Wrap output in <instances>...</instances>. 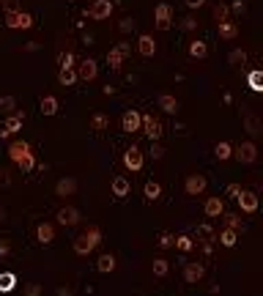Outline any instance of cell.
I'll return each mask as SVG.
<instances>
[{
  "label": "cell",
  "instance_id": "83f0119b",
  "mask_svg": "<svg viewBox=\"0 0 263 296\" xmlns=\"http://www.w3.org/2000/svg\"><path fill=\"white\" fill-rule=\"evenodd\" d=\"M189 55L195 58V61H203V58L208 55V47H206V42H200V39H195V42L189 44Z\"/></svg>",
  "mask_w": 263,
  "mask_h": 296
},
{
  "label": "cell",
  "instance_id": "9f6ffc18",
  "mask_svg": "<svg viewBox=\"0 0 263 296\" xmlns=\"http://www.w3.org/2000/svg\"><path fill=\"white\" fill-rule=\"evenodd\" d=\"M3 219H6V208L0 206V222H3Z\"/></svg>",
  "mask_w": 263,
  "mask_h": 296
},
{
  "label": "cell",
  "instance_id": "8fae6325",
  "mask_svg": "<svg viewBox=\"0 0 263 296\" xmlns=\"http://www.w3.org/2000/svg\"><path fill=\"white\" fill-rule=\"evenodd\" d=\"M74 72H77V80L91 83V80H96V74H99V63L93 61V58H85V61H80V69H74Z\"/></svg>",
  "mask_w": 263,
  "mask_h": 296
},
{
  "label": "cell",
  "instance_id": "6da1fadb",
  "mask_svg": "<svg viewBox=\"0 0 263 296\" xmlns=\"http://www.w3.org/2000/svg\"><path fill=\"white\" fill-rule=\"evenodd\" d=\"M99 241H102V230L96 228V225H91V228H85L80 236H74V255H80V258H88V255L93 252V249L99 247Z\"/></svg>",
  "mask_w": 263,
  "mask_h": 296
},
{
  "label": "cell",
  "instance_id": "ac0fdd59",
  "mask_svg": "<svg viewBox=\"0 0 263 296\" xmlns=\"http://www.w3.org/2000/svg\"><path fill=\"white\" fill-rule=\"evenodd\" d=\"M203 277H206V269H203V263H195V260H192V263L184 266V280H186V282H200Z\"/></svg>",
  "mask_w": 263,
  "mask_h": 296
},
{
  "label": "cell",
  "instance_id": "52a82bcc",
  "mask_svg": "<svg viewBox=\"0 0 263 296\" xmlns=\"http://www.w3.org/2000/svg\"><path fill=\"white\" fill-rule=\"evenodd\" d=\"M206 187H208V181H206V176H200V173H192V176H186V181H184V192L189 197L203 195Z\"/></svg>",
  "mask_w": 263,
  "mask_h": 296
},
{
  "label": "cell",
  "instance_id": "f1b7e54d",
  "mask_svg": "<svg viewBox=\"0 0 263 296\" xmlns=\"http://www.w3.org/2000/svg\"><path fill=\"white\" fill-rule=\"evenodd\" d=\"M260 80H263V72H260V69H252V72L247 74V85L255 91V94H260V91H263V83H260Z\"/></svg>",
  "mask_w": 263,
  "mask_h": 296
},
{
  "label": "cell",
  "instance_id": "836d02e7",
  "mask_svg": "<svg viewBox=\"0 0 263 296\" xmlns=\"http://www.w3.org/2000/svg\"><path fill=\"white\" fill-rule=\"evenodd\" d=\"M154 274L156 277H167L170 274V263L165 258H154Z\"/></svg>",
  "mask_w": 263,
  "mask_h": 296
},
{
  "label": "cell",
  "instance_id": "d4e9b609",
  "mask_svg": "<svg viewBox=\"0 0 263 296\" xmlns=\"http://www.w3.org/2000/svg\"><path fill=\"white\" fill-rule=\"evenodd\" d=\"M217 31H219V39H225V42H230V39L238 36V25H236V22H230V20H227V22H219Z\"/></svg>",
  "mask_w": 263,
  "mask_h": 296
},
{
  "label": "cell",
  "instance_id": "d6a6232c",
  "mask_svg": "<svg viewBox=\"0 0 263 296\" xmlns=\"http://www.w3.org/2000/svg\"><path fill=\"white\" fill-rule=\"evenodd\" d=\"M214 20H217V25L230 20V9H227V3H217V6H214Z\"/></svg>",
  "mask_w": 263,
  "mask_h": 296
},
{
  "label": "cell",
  "instance_id": "f6af8a7d",
  "mask_svg": "<svg viewBox=\"0 0 263 296\" xmlns=\"http://www.w3.org/2000/svg\"><path fill=\"white\" fill-rule=\"evenodd\" d=\"M118 31H121V33H129V31H134V20H132V17H126V20H121Z\"/></svg>",
  "mask_w": 263,
  "mask_h": 296
},
{
  "label": "cell",
  "instance_id": "ab89813d",
  "mask_svg": "<svg viewBox=\"0 0 263 296\" xmlns=\"http://www.w3.org/2000/svg\"><path fill=\"white\" fill-rule=\"evenodd\" d=\"M74 52H61V69H74Z\"/></svg>",
  "mask_w": 263,
  "mask_h": 296
},
{
  "label": "cell",
  "instance_id": "4fadbf2b",
  "mask_svg": "<svg viewBox=\"0 0 263 296\" xmlns=\"http://www.w3.org/2000/svg\"><path fill=\"white\" fill-rule=\"evenodd\" d=\"M140 110H126L124 118H121V129L126 132V135H134V132H140Z\"/></svg>",
  "mask_w": 263,
  "mask_h": 296
},
{
  "label": "cell",
  "instance_id": "ba28073f",
  "mask_svg": "<svg viewBox=\"0 0 263 296\" xmlns=\"http://www.w3.org/2000/svg\"><path fill=\"white\" fill-rule=\"evenodd\" d=\"M110 14H113V3H110V0H93L91 9L85 11V17H91V20H96V22L107 20Z\"/></svg>",
  "mask_w": 263,
  "mask_h": 296
},
{
  "label": "cell",
  "instance_id": "f907efd6",
  "mask_svg": "<svg viewBox=\"0 0 263 296\" xmlns=\"http://www.w3.org/2000/svg\"><path fill=\"white\" fill-rule=\"evenodd\" d=\"M227 9H233L236 14H244V11H247V6H244V0H233V3L227 6Z\"/></svg>",
  "mask_w": 263,
  "mask_h": 296
},
{
  "label": "cell",
  "instance_id": "4dcf8cb0",
  "mask_svg": "<svg viewBox=\"0 0 263 296\" xmlns=\"http://www.w3.org/2000/svg\"><path fill=\"white\" fill-rule=\"evenodd\" d=\"M214 156H217L219 162L230 159V156H233V146H230V143H225V140L217 143V146H214Z\"/></svg>",
  "mask_w": 263,
  "mask_h": 296
},
{
  "label": "cell",
  "instance_id": "30bf717a",
  "mask_svg": "<svg viewBox=\"0 0 263 296\" xmlns=\"http://www.w3.org/2000/svg\"><path fill=\"white\" fill-rule=\"evenodd\" d=\"M236 200H238V208H241V214H255V211H258V195L249 192V189H241Z\"/></svg>",
  "mask_w": 263,
  "mask_h": 296
},
{
  "label": "cell",
  "instance_id": "ffe728a7",
  "mask_svg": "<svg viewBox=\"0 0 263 296\" xmlns=\"http://www.w3.org/2000/svg\"><path fill=\"white\" fill-rule=\"evenodd\" d=\"M39 110H42V115H58L61 102H58V96L47 94V96H42V102H39Z\"/></svg>",
  "mask_w": 263,
  "mask_h": 296
},
{
  "label": "cell",
  "instance_id": "5bb4252c",
  "mask_svg": "<svg viewBox=\"0 0 263 296\" xmlns=\"http://www.w3.org/2000/svg\"><path fill=\"white\" fill-rule=\"evenodd\" d=\"M55 219L63 225V228H72V225H77L83 217H80V208H74V206H63L61 211H58V217H55Z\"/></svg>",
  "mask_w": 263,
  "mask_h": 296
},
{
  "label": "cell",
  "instance_id": "d6986e66",
  "mask_svg": "<svg viewBox=\"0 0 263 296\" xmlns=\"http://www.w3.org/2000/svg\"><path fill=\"white\" fill-rule=\"evenodd\" d=\"M156 104H159L162 110H165L167 115H175L181 110V104H178V99H175L173 94H159V99H156Z\"/></svg>",
  "mask_w": 263,
  "mask_h": 296
},
{
  "label": "cell",
  "instance_id": "c3c4849f",
  "mask_svg": "<svg viewBox=\"0 0 263 296\" xmlns=\"http://www.w3.org/2000/svg\"><path fill=\"white\" fill-rule=\"evenodd\" d=\"M197 233H200V236H206V239L217 236V233H214V228H211V225H197Z\"/></svg>",
  "mask_w": 263,
  "mask_h": 296
},
{
  "label": "cell",
  "instance_id": "b9f144b4",
  "mask_svg": "<svg viewBox=\"0 0 263 296\" xmlns=\"http://www.w3.org/2000/svg\"><path fill=\"white\" fill-rule=\"evenodd\" d=\"M247 61V52L244 50H233L230 55H227V63H244Z\"/></svg>",
  "mask_w": 263,
  "mask_h": 296
},
{
  "label": "cell",
  "instance_id": "f35d334b",
  "mask_svg": "<svg viewBox=\"0 0 263 296\" xmlns=\"http://www.w3.org/2000/svg\"><path fill=\"white\" fill-rule=\"evenodd\" d=\"M222 217H225L227 228H233V230H238V233H241V217H236V214H222Z\"/></svg>",
  "mask_w": 263,
  "mask_h": 296
},
{
  "label": "cell",
  "instance_id": "7dc6e473",
  "mask_svg": "<svg viewBox=\"0 0 263 296\" xmlns=\"http://www.w3.org/2000/svg\"><path fill=\"white\" fill-rule=\"evenodd\" d=\"M25 296H42V285H39V282H31V285L25 288Z\"/></svg>",
  "mask_w": 263,
  "mask_h": 296
},
{
  "label": "cell",
  "instance_id": "277c9868",
  "mask_svg": "<svg viewBox=\"0 0 263 296\" xmlns=\"http://www.w3.org/2000/svg\"><path fill=\"white\" fill-rule=\"evenodd\" d=\"M154 22H156V31H170L173 28V6L170 3H156Z\"/></svg>",
  "mask_w": 263,
  "mask_h": 296
},
{
  "label": "cell",
  "instance_id": "5b68a950",
  "mask_svg": "<svg viewBox=\"0 0 263 296\" xmlns=\"http://www.w3.org/2000/svg\"><path fill=\"white\" fill-rule=\"evenodd\" d=\"M233 156H236L241 165H255V162H258V146H255L252 140H244L241 146L233 148Z\"/></svg>",
  "mask_w": 263,
  "mask_h": 296
},
{
  "label": "cell",
  "instance_id": "d590c367",
  "mask_svg": "<svg viewBox=\"0 0 263 296\" xmlns=\"http://www.w3.org/2000/svg\"><path fill=\"white\" fill-rule=\"evenodd\" d=\"M173 247H178L181 252H189L192 247H195V241L189 239V236H175V241H173Z\"/></svg>",
  "mask_w": 263,
  "mask_h": 296
},
{
  "label": "cell",
  "instance_id": "e575fe53",
  "mask_svg": "<svg viewBox=\"0 0 263 296\" xmlns=\"http://www.w3.org/2000/svg\"><path fill=\"white\" fill-rule=\"evenodd\" d=\"M107 124H110V118H107V115H104V113H96V115H93V118H91V126H93V129H96V132L107 129Z\"/></svg>",
  "mask_w": 263,
  "mask_h": 296
},
{
  "label": "cell",
  "instance_id": "60d3db41",
  "mask_svg": "<svg viewBox=\"0 0 263 296\" xmlns=\"http://www.w3.org/2000/svg\"><path fill=\"white\" fill-rule=\"evenodd\" d=\"M151 159H165V146L162 143H151Z\"/></svg>",
  "mask_w": 263,
  "mask_h": 296
},
{
  "label": "cell",
  "instance_id": "9c48e42d",
  "mask_svg": "<svg viewBox=\"0 0 263 296\" xmlns=\"http://www.w3.org/2000/svg\"><path fill=\"white\" fill-rule=\"evenodd\" d=\"M124 165H126V170H132V173L143 170V151H140V146H129L124 151Z\"/></svg>",
  "mask_w": 263,
  "mask_h": 296
},
{
  "label": "cell",
  "instance_id": "44dd1931",
  "mask_svg": "<svg viewBox=\"0 0 263 296\" xmlns=\"http://www.w3.org/2000/svg\"><path fill=\"white\" fill-rule=\"evenodd\" d=\"M36 239H39V244H52V241H55V228H52L50 222H39Z\"/></svg>",
  "mask_w": 263,
  "mask_h": 296
},
{
  "label": "cell",
  "instance_id": "4316f807",
  "mask_svg": "<svg viewBox=\"0 0 263 296\" xmlns=\"http://www.w3.org/2000/svg\"><path fill=\"white\" fill-rule=\"evenodd\" d=\"M244 129H247L252 137H258L260 135V118L255 113H247V115H244Z\"/></svg>",
  "mask_w": 263,
  "mask_h": 296
},
{
  "label": "cell",
  "instance_id": "681fc988",
  "mask_svg": "<svg viewBox=\"0 0 263 296\" xmlns=\"http://www.w3.org/2000/svg\"><path fill=\"white\" fill-rule=\"evenodd\" d=\"M238 192H241V187H238V184H227V187H225V195L227 197H238Z\"/></svg>",
  "mask_w": 263,
  "mask_h": 296
},
{
  "label": "cell",
  "instance_id": "f5cc1de1",
  "mask_svg": "<svg viewBox=\"0 0 263 296\" xmlns=\"http://www.w3.org/2000/svg\"><path fill=\"white\" fill-rule=\"evenodd\" d=\"M184 3H186V9L195 11V9H200V6H206V0H184Z\"/></svg>",
  "mask_w": 263,
  "mask_h": 296
},
{
  "label": "cell",
  "instance_id": "8d00e7d4",
  "mask_svg": "<svg viewBox=\"0 0 263 296\" xmlns=\"http://www.w3.org/2000/svg\"><path fill=\"white\" fill-rule=\"evenodd\" d=\"M0 110H3V113H14L17 110V99L14 96H0Z\"/></svg>",
  "mask_w": 263,
  "mask_h": 296
},
{
  "label": "cell",
  "instance_id": "e0dca14e",
  "mask_svg": "<svg viewBox=\"0 0 263 296\" xmlns=\"http://www.w3.org/2000/svg\"><path fill=\"white\" fill-rule=\"evenodd\" d=\"M110 192H113L115 197H118V200H121V197H126V195L132 192L129 178H126V176H115L113 181H110Z\"/></svg>",
  "mask_w": 263,
  "mask_h": 296
},
{
  "label": "cell",
  "instance_id": "6f0895ef",
  "mask_svg": "<svg viewBox=\"0 0 263 296\" xmlns=\"http://www.w3.org/2000/svg\"><path fill=\"white\" fill-rule=\"evenodd\" d=\"M0 3H3V0H0Z\"/></svg>",
  "mask_w": 263,
  "mask_h": 296
},
{
  "label": "cell",
  "instance_id": "db71d44e",
  "mask_svg": "<svg viewBox=\"0 0 263 296\" xmlns=\"http://www.w3.org/2000/svg\"><path fill=\"white\" fill-rule=\"evenodd\" d=\"M9 241H6V239H0V258H6V255H9Z\"/></svg>",
  "mask_w": 263,
  "mask_h": 296
},
{
  "label": "cell",
  "instance_id": "74e56055",
  "mask_svg": "<svg viewBox=\"0 0 263 296\" xmlns=\"http://www.w3.org/2000/svg\"><path fill=\"white\" fill-rule=\"evenodd\" d=\"M107 63H110V69H121V66H124V58H121L118 52L110 47V52H107Z\"/></svg>",
  "mask_w": 263,
  "mask_h": 296
},
{
  "label": "cell",
  "instance_id": "f546056e",
  "mask_svg": "<svg viewBox=\"0 0 263 296\" xmlns=\"http://www.w3.org/2000/svg\"><path fill=\"white\" fill-rule=\"evenodd\" d=\"M159 197H162V184L159 181H148V184H145V200L154 203V200H159Z\"/></svg>",
  "mask_w": 263,
  "mask_h": 296
},
{
  "label": "cell",
  "instance_id": "9a60e30c",
  "mask_svg": "<svg viewBox=\"0 0 263 296\" xmlns=\"http://www.w3.org/2000/svg\"><path fill=\"white\" fill-rule=\"evenodd\" d=\"M203 211H206V217L208 219H217V217H222L225 214V200L222 197H206V203H203Z\"/></svg>",
  "mask_w": 263,
  "mask_h": 296
},
{
  "label": "cell",
  "instance_id": "603a6c76",
  "mask_svg": "<svg viewBox=\"0 0 263 296\" xmlns=\"http://www.w3.org/2000/svg\"><path fill=\"white\" fill-rule=\"evenodd\" d=\"M238 236H241L238 230H233V228H222L219 233H217V239H219V244H222V247H227V249H230V247H236Z\"/></svg>",
  "mask_w": 263,
  "mask_h": 296
},
{
  "label": "cell",
  "instance_id": "11a10c76",
  "mask_svg": "<svg viewBox=\"0 0 263 296\" xmlns=\"http://www.w3.org/2000/svg\"><path fill=\"white\" fill-rule=\"evenodd\" d=\"M55 296H72V291H69V288H63V285H61V288H58V291H55Z\"/></svg>",
  "mask_w": 263,
  "mask_h": 296
},
{
  "label": "cell",
  "instance_id": "7bdbcfd3",
  "mask_svg": "<svg viewBox=\"0 0 263 296\" xmlns=\"http://www.w3.org/2000/svg\"><path fill=\"white\" fill-rule=\"evenodd\" d=\"M113 50L118 52V55L124 58V61H126V58H129V55H132V47H129V44H126V42H118V44H115Z\"/></svg>",
  "mask_w": 263,
  "mask_h": 296
},
{
  "label": "cell",
  "instance_id": "7402d4cb",
  "mask_svg": "<svg viewBox=\"0 0 263 296\" xmlns=\"http://www.w3.org/2000/svg\"><path fill=\"white\" fill-rule=\"evenodd\" d=\"M28 151H33L31 146H28V143L25 140H17V143H11V146H9V159L11 162H14V165H17V162H20L22 159V156H25L28 154Z\"/></svg>",
  "mask_w": 263,
  "mask_h": 296
},
{
  "label": "cell",
  "instance_id": "7a4b0ae2",
  "mask_svg": "<svg viewBox=\"0 0 263 296\" xmlns=\"http://www.w3.org/2000/svg\"><path fill=\"white\" fill-rule=\"evenodd\" d=\"M33 22H36V20H33V14H28V11L20 9V11H11V14H6L3 25L11 28V31H20V28H22V31H31Z\"/></svg>",
  "mask_w": 263,
  "mask_h": 296
},
{
  "label": "cell",
  "instance_id": "8992f818",
  "mask_svg": "<svg viewBox=\"0 0 263 296\" xmlns=\"http://www.w3.org/2000/svg\"><path fill=\"white\" fill-rule=\"evenodd\" d=\"M22 121H25V110H14V113L3 121V132H0V137H3V140H9L11 135L22 132Z\"/></svg>",
  "mask_w": 263,
  "mask_h": 296
},
{
  "label": "cell",
  "instance_id": "cb8c5ba5",
  "mask_svg": "<svg viewBox=\"0 0 263 296\" xmlns=\"http://www.w3.org/2000/svg\"><path fill=\"white\" fill-rule=\"evenodd\" d=\"M115 255L113 252H104V255H99V260H96V269L102 271V274H110V271H115Z\"/></svg>",
  "mask_w": 263,
  "mask_h": 296
},
{
  "label": "cell",
  "instance_id": "ee69618b",
  "mask_svg": "<svg viewBox=\"0 0 263 296\" xmlns=\"http://www.w3.org/2000/svg\"><path fill=\"white\" fill-rule=\"evenodd\" d=\"M173 241H175V236H173V233H167V230H165V233H159V247H162V249L173 247Z\"/></svg>",
  "mask_w": 263,
  "mask_h": 296
},
{
  "label": "cell",
  "instance_id": "484cf974",
  "mask_svg": "<svg viewBox=\"0 0 263 296\" xmlns=\"http://www.w3.org/2000/svg\"><path fill=\"white\" fill-rule=\"evenodd\" d=\"M17 288V274L14 271H0V293H11Z\"/></svg>",
  "mask_w": 263,
  "mask_h": 296
},
{
  "label": "cell",
  "instance_id": "bcb514c9",
  "mask_svg": "<svg viewBox=\"0 0 263 296\" xmlns=\"http://www.w3.org/2000/svg\"><path fill=\"white\" fill-rule=\"evenodd\" d=\"M3 9H6V14H11V11H20V0H3Z\"/></svg>",
  "mask_w": 263,
  "mask_h": 296
},
{
  "label": "cell",
  "instance_id": "816d5d0a",
  "mask_svg": "<svg viewBox=\"0 0 263 296\" xmlns=\"http://www.w3.org/2000/svg\"><path fill=\"white\" fill-rule=\"evenodd\" d=\"M181 28H184V31H195V28H197V20H195V17H186V20L181 22Z\"/></svg>",
  "mask_w": 263,
  "mask_h": 296
},
{
  "label": "cell",
  "instance_id": "1f68e13d",
  "mask_svg": "<svg viewBox=\"0 0 263 296\" xmlns=\"http://www.w3.org/2000/svg\"><path fill=\"white\" fill-rule=\"evenodd\" d=\"M58 83L61 85H77V72L74 69H61V74H58Z\"/></svg>",
  "mask_w": 263,
  "mask_h": 296
},
{
  "label": "cell",
  "instance_id": "2e32d148",
  "mask_svg": "<svg viewBox=\"0 0 263 296\" xmlns=\"http://www.w3.org/2000/svg\"><path fill=\"white\" fill-rule=\"evenodd\" d=\"M137 52L143 58H154L156 55V42H154L151 33H140V36H137Z\"/></svg>",
  "mask_w": 263,
  "mask_h": 296
},
{
  "label": "cell",
  "instance_id": "7c38bea8",
  "mask_svg": "<svg viewBox=\"0 0 263 296\" xmlns=\"http://www.w3.org/2000/svg\"><path fill=\"white\" fill-rule=\"evenodd\" d=\"M55 195H58V197H72V195H77V178H74V176H63V178H58V184H55Z\"/></svg>",
  "mask_w": 263,
  "mask_h": 296
},
{
  "label": "cell",
  "instance_id": "3957f363",
  "mask_svg": "<svg viewBox=\"0 0 263 296\" xmlns=\"http://www.w3.org/2000/svg\"><path fill=\"white\" fill-rule=\"evenodd\" d=\"M140 129L145 132V137H148L151 143H159L165 126H162V121L154 118V115H140Z\"/></svg>",
  "mask_w": 263,
  "mask_h": 296
}]
</instances>
